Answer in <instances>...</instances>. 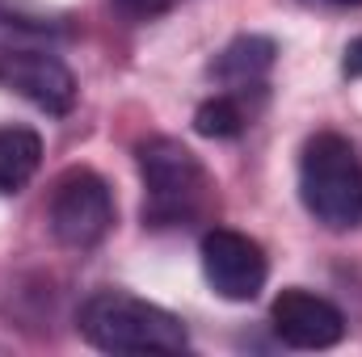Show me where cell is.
I'll return each instance as SVG.
<instances>
[{"instance_id": "cell-1", "label": "cell", "mask_w": 362, "mask_h": 357, "mask_svg": "<svg viewBox=\"0 0 362 357\" xmlns=\"http://www.w3.org/2000/svg\"><path fill=\"white\" fill-rule=\"evenodd\" d=\"M76 328L101 353H185L189 349V332L173 311L127 290H93L81 303Z\"/></svg>"}, {"instance_id": "cell-2", "label": "cell", "mask_w": 362, "mask_h": 357, "mask_svg": "<svg viewBox=\"0 0 362 357\" xmlns=\"http://www.w3.org/2000/svg\"><path fill=\"white\" fill-rule=\"evenodd\" d=\"M144 181V223L148 227H189L211 206V177L202 160L169 135L144 139L135 147Z\"/></svg>"}, {"instance_id": "cell-3", "label": "cell", "mask_w": 362, "mask_h": 357, "mask_svg": "<svg viewBox=\"0 0 362 357\" xmlns=\"http://www.w3.org/2000/svg\"><path fill=\"white\" fill-rule=\"evenodd\" d=\"M299 198L329 231H350L362 223V160L346 135L320 131L303 143Z\"/></svg>"}, {"instance_id": "cell-4", "label": "cell", "mask_w": 362, "mask_h": 357, "mask_svg": "<svg viewBox=\"0 0 362 357\" xmlns=\"http://www.w3.org/2000/svg\"><path fill=\"white\" fill-rule=\"evenodd\" d=\"M47 223L64 248H72V253L97 248L114 231V193H110L105 177L93 169H68L51 189Z\"/></svg>"}, {"instance_id": "cell-5", "label": "cell", "mask_w": 362, "mask_h": 357, "mask_svg": "<svg viewBox=\"0 0 362 357\" xmlns=\"http://www.w3.org/2000/svg\"><path fill=\"white\" fill-rule=\"evenodd\" d=\"M0 89L25 97L30 105H38L51 118H64L76 105V76L51 51V42L0 47Z\"/></svg>"}, {"instance_id": "cell-6", "label": "cell", "mask_w": 362, "mask_h": 357, "mask_svg": "<svg viewBox=\"0 0 362 357\" xmlns=\"http://www.w3.org/2000/svg\"><path fill=\"white\" fill-rule=\"evenodd\" d=\"M202 277L206 286L228 298V303H249L262 294L266 277H270V261H266V248L245 236V231H232V227H211L202 236Z\"/></svg>"}, {"instance_id": "cell-7", "label": "cell", "mask_w": 362, "mask_h": 357, "mask_svg": "<svg viewBox=\"0 0 362 357\" xmlns=\"http://www.w3.org/2000/svg\"><path fill=\"white\" fill-rule=\"evenodd\" d=\"M270 324L274 337L291 349H333L346 337V315L303 286H291L274 298Z\"/></svg>"}, {"instance_id": "cell-8", "label": "cell", "mask_w": 362, "mask_h": 357, "mask_svg": "<svg viewBox=\"0 0 362 357\" xmlns=\"http://www.w3.org/2000/svg\"><path fill=\"white\" fill-rule=\"evenodd\" d=\"M274 59H278V47L266 34H240L236 42H228L219 51V59L211 63V76L223 85V92H240L245 89H262L266 76H270Z\"/></svg>"}, {"instance_id": "cell-9", "label": "cell", "mask_w": 362, "mask_h": 357, "mask_svg": "<svg viewBox=\"0 0 362 357\" xmlns=\"http://www.w3.org/2000/svg\"><path fill=\"white\" fill-rule=\"evenodd\" d=\"M42 164V139L30 126H0V193H21Z\"/></svg>"}, {"instance_id": "cell-10", "label": "cell", "mask_w": 362, "mask_h": 357, "mask_svg": "<svg viewBox=\"0 0 362 357\" xmlns=\"http://www.w3.org/2000/svg\"><path fill=\"white\" fill-rule=\"evenodd\" d=\"M245 122H249V114H245V105H240L236 92L206 97L198 105V114H194V131L206 135V139H236L245 131Z\"/></svg>"}, {"instance_id": "cell-11", "label": "cell", "mask_w": 362, "mask_h": 357, "mask_svg": "<svg viewBox=\"0 0 362 357\" xmlns=\"http://www.w3.org/2000/svg\"><path fill=\"white\" fill-rule=\"evenodd\" d=\"M177 0H118V8L127 13V17H139V21H152V17H160V13H169Z\"/></svg>"}, {"instance_id": "cell-12", "label": "cell", "mask_w": 362, "mask_h": 357, "mask_svg": "<svg viewBox=\"0 0 362 357\" xmlns=\"http://www.w3.org/2000/svg\"><path fill=\"white\" fill-rule=\"evenodd\" d=\"M341 76L346 80H362V34L346 47V59H341Z\"/></svg>"}, {"instance_id": "cell-13", "label": "cell", "mask_w": 362, "mask_h": 357, "mask_svg": "<svg viewBox=\"0 0 362 357\" xmlns=\"http://www.w3.org/2000/svg\"><path fill=\"white\" fill-rule=\"evenodd\" d=\"M299 4H312V8H362V0H299Z\"/></svg>"}]
</instances>
